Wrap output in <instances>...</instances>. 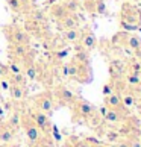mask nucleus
Wrapping results in <instances>:
<instances>
[{
	"instance_id": "7ed1b4c3",
	"label": "nucleus",
	"mask_w": 141,
	"mask_h": 147,
	"mask_svg": "<svg viewBox=\"0 0 141 147\" xmlns=\"http://www.w3.org/2000/svg\"><path fill=\"white\" fill-rule=\"evenodd\" d=\"M9 42L29 46V44H30V35H29L24 29L14 28V29H11V34H9Z\"/></svg>"
},
{
	"instance_id": "f8f14e48",
	"label": "nucleus",
	"mask_w": 141,
	"mask_h": 147,
	"mask_svg": "<svg viewBox=\"0 0 141 147\" xmlns=\"http://www.w3.org/2000/svg\"><path fill=\"white\" fill-rule=\"evenodd\" d=\"M80 35H82V32L79 30V28L62 30V40L67 41V42H74V44H76V42H79Z\"/></svg>"
},
{
	"instance_id": "1a4fd4ad",
	"label": "nucleus",
	"mask_w": 141,
	"mask_h": 147,
	"mask_svg": "<svg viewBox=\"0 0 141 147\" xmlns=\"http://www.w3.org/2000/svg\"><path fill=\"white\" fill-rule=\"evenodd\" d=\"M56 96H58V99L61 100V102H64L65 105H67V103H73V102L76 100L74 94L67 88V86H64V85H61V86L56 90Z\"/></svg>"
},
{
	"instance_id": "9b49d317",
	"label": "nucleus",
	"mask_w": 141,
	"mask_h": 147,
	"mask_svg": "<svg viewBox=\"0 0 141 147\" xmlns=\"http://www.w3.org/2000/svg\"><path fill=\"white\" fill-rule=\"evenodd\" d=\"M105 106L108 109H118V108H121V99H120V94H117V92H111V94H108L105 97Z\"/></svg>"
},
{
	"instance_id": "a19ab883",
	"label": "nucleus",
	"mask_w": 141,
	"mask_h": 147,
	"mask_svg": "<svg viewBox=\"0 0 141 147\" xmlns=\"http://www.w3.org/2000/svg\"><path fill=\"white\" fill-rule=\"evenodd\" d=\"M140 106H141V97H140Z\"/></svg>"
},
{
	"instance_id": "dca6fc26",
	"label": "nucleus",
	"mask_w": 141,
	"mask_h": 147,
	"mask_svg": "<svg viewBox=\"0 0 141 147\" xmlns=\"http://www.w3.org/2000/svg\"><path fill=\"white\" fill-rule=\"evenodd\" d=\"M9 92H11V97L14 100H21L24 97V90H23V85H17V84H11L9 86Z\"/></svg>"
},
{
	"instance_id": "a878e982",
	"label": "nucleus",
	"mask_w": 141,
	"mask_h": 147,
	"mask_svg": "<svg viewBox=\"0 0 141 147\" xmlns=\"http://www.w3.org/2000/svg\"><path fill=\"white\" fill-rule=\"evenodd\" d=\"M6 3H8V6L11 8V11H14V12H20V11L24 8L20 0H6Z\"/></svg>"
},
{
	"instance_id": "72a5a7b5",
	"label": "nucleus",
	"mask_w": 141,
	"mask_h": 147,
	"mask_svg": "<svg viewBox=\"0 0 141 147\" xmlns=\"http://www.w3.org/2000/svg\"><path fill=\"white\" fill-rule=\"evenodd\" d=\"M52 130H53V135H55V138L56 140H61V135H59V130L56 126H52Z\"/></svg>"
},
{
	"instance_id": "f704fd0d",
	"label": "nucleus",
	"mask_w": 141,
	"mask_h": 147,
	"mask_svg": "<svg viewBox=\"0 0 141 147\" xmlns=\"http://www.w3.org/2000/svg\"><path fill=\"white\" fill-rule=\"evenodd\" d=\"M112 92V88H111V85H105V88H103V94L108 96V94H111Z\"/></svg>"
},
{
	"instance_id": "f3484780",
	"label": "nucleus",
	"mask_w": 141,
	"mask_h": 147,
	"mask_svg": "<svg viewBox=\"0 0 141 147\" xmlns=\"http://www.w3.org/2000/svg\"><path fill=\"white\" fill-rule=\"evenodd\" d=\"M120 99L121 105H124L126 108H132L137 103V97H135L134 92H123V94H120Z\"/></svg>"
},
{
	"instance_id": "473e14b6",
	"label": "nucleus",
	"mask_w": 141,
	"mask_h": 147,
	"mask_svg": "<svg viewBox=\"0 0 141 147\" xmlns=\"http://www.w3.org/2000/svg\"><path fill=\"white\" fill-rule=\"evenodd\" d=\"M134 94H137L138 97H141V82L134 86Z\"/></svg>"
},
{
	"instance_id": "4468645a",
	"label": "nucleus",
	"mask_w": 141,
	"mask_h": 147,
	"mask_svg": "<svg viewBox=\"0 0 141 147\" xmlns=\"http://www.w3.org/2000/svg\"><path fill=\"white\" fill-rule=\"evenodd\" d=\"M126 44H128L129 49L138 52V50H141V38L138 35H135V34H129L126 36Z\"/></svg>"
},
{
	"instance_id": "ea45409f",
	"label": "nucleus",
	"mask_w": 141,
	"mask_h": 147,
	"mask_svg": "<svg viewBox=\"0 0 141 147\" xmlns=\"http://www.w3.org/2000/svg\"><path fill=\"white\" fill-rule=\"evenodd\" d=\"M118 147H131V144L129 143H121V144H118Z\"/></svg>"
},
{
	"instance_id": "6e6552de",
	"label": "nucleus",
	"mask_w": 141,
	"mask_h": 147,
	"mask_svg": "<svg viewBox=\"0 0 141 147\" xmlns=\"http://www.w3.org/2000/svg\"><path fill=\"white\" fill-rule=\"evenodd\" d=\"M9 53H11V56H14V58L23 59V58H26L29 55V46L14 44V42H11L9 44Z\"/></svg>"
},
{
	"instance_id": "412c9836",
	"label": "nucleus",
	"mask_w": 141,
	"mask_h": 147,
	"mask_svg": "<svg viewBox=\"0 0 141 147\" xmlns=\"http://www.w3.org/2000/svg\"><path fill=\"white\" fill-rule=\"evenodd\" d=\"M62 6L67 9L68 14H72L79 9V2L78 0H62Z\"/></svg>"
},
{
	"instance_id": "2f4dec72",
	"label": "nucleus",
	"mask_w": 141,
	"mask_h": 147,
	"mask_svg": "<svg viewBox=\"0 0 141 147\" xmlns=\"http://www.w3.org/2000/svg\"><path fill=\"white\" fill-rule=\"evenodd\" d=\"M106 137H108V140H109V141H117L118 137H120V134H118V132H108Z\"/></svg>"
},
{
	"instance_id": "2eb2a0df",
	"label": "nucleus",
	"mask_w": 141,
	"mask_h": 147,
	"mask_svg": "<svg viewBox=\"0 0 141 147\" xmlns=\"http://www.w3.org/2000/svg\"><path fill=\"white\" fill-rule=\"evenodd\" d=\"M50 14L53 15V17H55L56 21H59L61 18L65 17L68 12H67V9L62 6V3H59V5H53V6L50 8Z\"/></svg>"
},
{
	"instance_id": "20e7f679",
	"label": "nucleus",
	"mask_w": 141,
	"mask_h": 147,
	"mask_svg": "<svg viewBox=\"0 0 141 147\" xmlns=\"http://www.w3.org/2000/svg\"><path fill=\"white\" fill-rule=\"evenodd\" d=\"M58 24H59V28H61L62 30L76 29V28H79V24H80V18L78 17V15H74V12H72V14H67L64 18L59 20Z\"/></svg>"
},
{
	"instance_id": "6ab92c4d",
	"label": "nucleus",
	"mask_w": 141,
	"mask_h": 147,
	"mask_svg": "<svg viewBox=\"0 0 141 147\" xmlns=\"http://www.w3.org/2000/svg\"><path fill=\"white\" fill-rule=\"evenodd\" d=\"M30 20H34V21H36V23H40V24H46L47 15L43 12L41 9H34L30 12Z\"/></svg>"
},
{
	"instance_id": "ddd939ff",
	"label": "nucleus",
	"mask_w": 141,
	"mask_h": 147,
	"mask_svg": "<svg viewBox=\"0 0 141 147\" xmlns=\"http://www.w3.org/2000/svg\"><path fill=\"white\" fill-rule=\"evenodd\" d=\"M14 138V129L8 126L6 124H3V126H0V143L6 144V143H11Z\"/></svg>"
},
{
	"instance_id": "f257e3e1",
	"label": "nucleus",
	"mask_w": 141,
	"mask_h": 147,
	"mask_svg": "<svg viewBox=\"0 0 141 147\" xmlns=\"http://www.w3.org/2000/svg\"><path fill=\"white\" fill-rule=\"evenodd\" d=\"M121 28L126 30H135L141 24V14L137 8L131 6V5H126L123 8L121 12V21H120Z\"/></svg>"
},
{
	"instance_id": "a211bd4d",
	"label": "nucleus",
	"mask_w": 141,
	"mask_h": 147,
	"mask_svg": "<svg viewBox=\"0 0 141 147\" xmlns=\"http://www.w3.org/2000/svg\"><path fill=\"white\" fill-rule=\"evenodd\" d=\"M93 111H94V108L91 106L88 102H79V105H78V112L80 114V115L90 117L91 114H93Z\"/></svg>"
},
{
	"instance_id": "393cba45",
	"label": "nucleus",
	"mask_w": 141,
	"mask_h": 147,
	"mask_svg": "<svg viewBox=\"0 0 141 147\" xmlns=\"http://www.w3.org/2000/svg\"><path fill=\"white\" fill-rule=\"evenodd\" d=\"M24 74H23V71L21 73H15V74H9V82L11 84H17V85H23V82H24Z\"/></svg>"
},
{
	"instance_id": "4be33fe9",
	"label": "nucleus",
	"mask_w": 141,
	"mask_h": 147,
	"mask_svg": "<svg viewBox=\"0 0 141 147\" xmlns=\"http://www.w3.org/2000/svg\"><path fill=\"white\" fill-rule=\"evenodd\" d=\"M73 61L79 62L80 65H88V52H85V50L76 52V55H74V59H73Z\"/></svg>"
},
{
	"instance_id": "c756f323",
	"label": "nucleus",
	"mask_w": 141,
	"mask_h": 147,
	"mask_svg": "<svg viewBox=\"0 0 141 147\" xmlns=\"http://www.w3.org/2000/svg\"><path fill=\"white\" fill-rule=\"evenodd\" d=\"M9 86H11V82H9V79H0V90H3V91H9Z\"/></svg>"
},
{
	"instance_id": "cd10ccee",
	"label": "nucleus",
	"mask_w": 141,
	"mask_h": 147,
	"mask_svg": "<svg viewBox=\"0 0 141 147\" xmlns=\"http://www.w3.org/2000/svg\"><path fill=\"white\" fill-rule=\"evenodd\" d=\"M8 74H15V73H21V67L17 64V62H11L8 65Z\"/></svg>"
},
{
	"instance_id": "b1692460",
	"label": "nucleus",
	"mask_w": 141,
	"mask_h": 147,
	"mask_svg": "<svg viewBox=\"0 0 141 147\" xmlns=\"http://www.w3.org/2000/svg\"><path fill=\"white\" fill-rule=\"evenodd\" d=\"M93 12H96V14H105L106 12V5L103 0H94Z\"/></svg>"
},
{
	"instance_id": "4c0bfd02",
	"label": "nucleus",
	"mask_w": 141,
	"mask_h": 147,
	"mask_svg": "<svg viewBox=\"0 0 141 147\" xmlns=\"http://www.w3.org/2000/svg\"><path fill=\"white\" fill-rule=\"evenodd\" d=\"M106 111H108V108H106V106H102V108H100V112H102V115H105V114H106Z\"/></svg>"
},
{
	"instance_id": "0eeeda50",
	"label": "nucleus",
	"mask_w": 141,
	"mask_h": 147,
	"mask_svg": "<svg viewBox=\"0 0 141 147\" xmlns=\"http://www.w3.org/2000/svg\"><path fill=\"white\" fill-rule=\"evenodd\" d=\"M79 42H80V46H82L86 52H90V50H93V49L96 47L97 38H96V35L93 34V32H85V34L80 35Z\"/></svg>"
},
{
	"instance_id": "f03ea898",
	"label": "nucleus",
	"mask_w": 141,
	"mask_h": 147,
	"mask_svg": "<svg viewBox=\"0 0 141 147\" xmlns=\"http://www.w3.org/2000/svg\"><path fill=\"white\" fill-rule=\"evenodd\" d=\"M36 108L38 111L44 112V114H52L55 109V103H53V97L49 92H43L36 97Z\"/></svg>"
},
{
	"instance_id": "e433bc0d",
	"label": "nucleus",
	"mask_w": 141,
	"mask_h": 147,
	"mask_svg": "<svg viewBox=\"0 0 141 147\" xmlns=\"http://www.w3.org/2000/svg\"><path fill=\"white\" fill-rule=\"evenodd\" d=\"M5 73H6V70H5V67H2V65H0V79L5 78Z\"/></svg>"
},
{
	"instance_id": "c9c22d12",
	"label": "nucleus",
	"mask_w": 141,
	"mask_h": 147,
	"mask_svg": "<svg viewBox=\"0 0 141 147\" xmlns=\"http://www.w3.org/2000/svg\"><path fill=\"white\" fill-rule=\"evenodd\" d=\"M76 147H91V144H90V141H80Z\"/></svg>"
},
{
	"instance_id": "aec40b11",
	"label": "nucleus",
	"mask_w": 141,
	"mask_h": 147,
	"mask_svg": "<svg viewBox=\"0 0 141 147\" xmlns=\"http://www.w3.org/2000/svg\"><path fill=\"white\" fill-rule=\"evenodd\" d=\"M41 26H43V24H40V23H36V21H34V20L29 18V21H26V24H24V30L28 32L29 35H30V34H36V32L41 30Z\"/></svg>"
},
{
	"instance_id": "58836bf2",
	"label": "nucleus",
	"mask_w": 141,
	"mask_h": 147,
	"mask_svg": "<svg viewBox=\"0 0 141 147\" xmlns=\"http://www.w3.org/2000/svg\"><path fill=\"white\" fill-rule=\"evenodd\" d=\"M20 2L23 3V6H28V5H29V3L32 2V0H20Z\"/></svg>"
},
{
	"instance_id": "9d476101",
	"label": "nucleus",
	"mask_w": 141,
	"mask_h": 147,
	"mask_svg": "<svg viewBox=\"0 0 141 147\" xmlns=\"http://www.w3.org/2000/svg\"><path fill=\"white\" fill-rule=\"evenodd\" d=\"M24 78L28 80H35L38 78V74H40V70H38L36 64L34 61H28L24 62Z\"/></svg>"
},
{
	"instance_id": "bb28decb",
	"label": "nucleus",
	"mask_w": 141,
	"mask_h": 147,
	"mask_svg": "<svg viewBox=\"0 0 141 147\" xmlns=\"http://www.w3.org/2000/svg\"><path fill=\"white\" fill-rule=\"evenodd\" d=\"M8 126L12 127V129H17L20 126V115L18 114H12V115H11V118L8 120Z\"/></svg>"
},
{
	"instance_id": "39448f33",
	"label": "nucleus",
	"mask_w": 141,
	"mask_h": 147,
	"mask_svg": "<svg viewBox=\"0 0 141 147\" xmlns=\"http://www.w3.org/2000/svg\"><path fill=\"white\" fill-rule=\"evenodd\" d=\"M32 121L35 123V126L40 130H47L50 127V120H49V115L41 111H36L34 115H32Z\"/></svg>"
},
{
	"instance_id": "423d86ee",
	"label": "nucleus",
	"mask_w": 141,
	"mask_h": 147,
	"mask_svg": "<svg viewBox=\"0 0 141 147\" xmlns=\"http://www.w3.org/2000/svg\"><path fill=\"white\" fill-rule=\"evenodd\" d=\"M24 132H26V138H28L30 143H36V141L41 138V132H40V129L35 126L34 121L24 123Z\"/></svg>"
},
{
	"instance_id": "7c9ffc66",
	"label": "nucleus",
	"mask_w": 141,
	"mask_h": 147,
	"mask_svg": "<svg viewBox=\"0 0 141 147\" xmlns=\"http://www.w3.org/2000/svg\"><path fill=\"white\" fill-rule=\"evenodd\" d=\"M67 55H68V50H67V49H62V50H59V52L55 53V56H56L58 59H64Z\"/></svg>"
},
{
	"instance_id": "5701e85b",
	"label": "nucleus",
	"mask_w": 141,
	"mask_h": 147,
	"mask_svg": "<svg viewBox=\"0 0 141 147\" xmlns=\"http://www.w3.org/2000/svg\"><path fill=\"white\" fill-rule=\"evenodd\" d=\"M103 117H105L106 121H109V123H117L118 120H120V114H118L117 109H108Z\"/></svg>"
},
{
	"instance_id": "c85d7f7f",
	"label": "nucleus",
	"mask_w": 141,
	"mask_h": 147,
	"mask_svg": "<svg viewBox=\"0 0 141 147\" xmlns=\"http://www.w3.org/2000/svg\"><path fill=\"white\" fill-rule=\"evenodd\" d=\"M129 73H141V62H132L129 65Z\"/></svg>"
}]
</instances>
